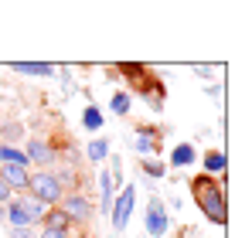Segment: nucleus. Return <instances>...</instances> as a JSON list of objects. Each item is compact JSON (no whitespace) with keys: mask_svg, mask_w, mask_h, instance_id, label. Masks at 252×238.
Segmentation results:
<instances>
[{"mask_svg":"<svg viewBox=\"0 0 252 238\" xmlns=\"http://www.w3.org/2000/svg\"><path fill=\"white\" fill-rule=\"evenodd\" d=\"M191 194L198 201V208H201V214L215 221V225H225V187L208 177V174H198L194 180H191Z\"/></svg>","mask_w":252,"mask_h":238,"instance_id":"1","label":"nucleus"},{"mask_svg":"<svg viewBox=\"0 0 252 238\" xmlns=\"http://www.w3.org/2000/svg\"><path fill=\"white\" fill-rule=\"evenodd\" d=\"M28 187H31V198L41 201L44 208H58L62 204V198H65V187L58 184V177L55 174H34L31 180H28Z\"/></svg>","mask_w":252,"mask_h":238,"instance_id":"2","label":"nucleus"},{"mask_svg":"<svg viewBox=\"0 0 252 238\" xmlns=\"http://www.w3.org/2000/svg\"><path fill=\"white\" fill-rule=\"evenodd\" d=\"M58 208H62V211H65L72 221H85V218L92 214V204H89V198H85V194H75V191H72V194H65Z\"/></svg>","mask_w":252,"mask_h":238,"instance_id":"3","label":"nucleus"},{"mask_svg":"<svg viewBox=\"0 0 252 238\" xmlns=\"http://www.w3.org/2000/svg\"><path fill=\"white\" fill-rule=\"evenodd\" d=\"M147 232L150 235H164L167 232V211L160 198H150V208H147Z\"/></svg>","mask_w":252,"mask_h":238,"instance_id":"4","label":"nucleus"},{"mask_svg":"<svg viewBox=\"0 0 252 238\" xmlns=\"http://www.w3.org/2000/svg\"><path fill=\"white\" fill-rule=\"evenodd\" d=\"M133 187H126L123 194L116 198V204H113V228H126V221H129V211H133Z\"/></svg>","mask_w":252,"mask_h":238,"instance_id":"5","label":"nucleus"},{"mask_svg":"<svg viewBox=\"0 0 252 238\" xmlns=\"http://www.w3.org/2000/svg\"><path fill=\"white\" fill-rule=\"evenodd\" d=\"M41 221H44V228H48V232H62V235H68V225H72V218H68L62 208H48Z\"/></svg>","mask_w":252,"mask_h":238,"instance_id":"6","label":"nucleus"},{"mask_svg":"<svg viewBox=\"0 0 252 238\" xmlns=\"http://www.w3.org/2000/svg\"><path fill=\"white\" fill-rule=\"evenodd\" d=\"M140 92H143V99H147L154 109H160V102H164V82L160 79H150V75H147V79L140 82Z\"/></svg>","mask_w":252,"mask_h":238,"instance_id":"7","label":"nucleus"},{"mask_svg":"<svg viewBox=\"0 0 252 238\" xmlns=\"http://www.w3.org/2000/svg\"><path fill=\"white\" fill-rule=\"evenodd\" d=\"M0 180H3V184H7L10 191H24L31 177H28V170H24V167H3V174H0Z\"/></svg>","mask_w":252,"mask_h":238,"instance_id":"8","label":"nucleus"},{"mask_svg":"<svg viewBox=\"0 0 252 238\" xmlns=\"http://www.w3.org/2000/svg\"><path fill=\"white\" fill-rule=\"evenodd\" d=\"M24 157H28V163H51V160H55V150H51L44 140H31Z\"/></svg>","mask_w":252,"mask_h":238,"instance_id":"9","label":"nucleus"},{"mask_svg":"<svg viewBox=\"0 0 252 238\" xmlns=\"http://www.w3.org/2000/svg\"><path fill=\"white\" fill-rule=\"evenodd\" d=\"M136 133H140V140H136V150H140V153H150V150L160 147V129H154V126H140Z\"/></svg>","mask_w":252,"mask_h":238,"instance_id":"10","label":"nucleus"},{"mask_svg":"<svg viewBox=\"0 0 252 238\" xmlns=\"http://www.w3.org/2000/svg\"><path fill=\"white\" fill-rule=\"evenodd\" d=\"M17 204H21V211H24V214H28L31 221H41V218H44V211H48L41 201H34L31 194H21V198H17Z\"/></svg>","mask_w":252,"mask_h":238,"instance_id":"11","label":"nucleus"},{"mask_svg":"<svg viewBox=\"0 0 252 238\" xmlns=\"http://www.w3.org/2000/svg\"><path fill=\"white\" fill-rule=\"evenodd\" d=\"M0 163H3V167H28V157H24L21 150H14V147L3 143V147H0Z\"/></svg>","mask_w":252,"mask_h":238,"instance_id":"12","label":"nucleus"},{"mask_svg":"<svg viewBox=\"0 0 252 238\" xmlns=\"http://www.w3.org/2000/svg\"><path fill=\"white\" fill-rule=\"evenodd\" d=\"M14 72H17V75H51L55 68H51V65H34V61H17Z\"/></svg>","mask_w":252,"mask_h":238,"instance_id":"13","label":"nucleus"},{"mask_svg":"<svg viewBox=\"0 0 252 238\" xmlns=\"http://www.w3.org/2000/svg\"><path fill=\"white\" fill-rule=\"evenodd\" d=\"M120 72H123L126 79H133L136 85H140V82L150 75V72H147V65H136V61H123V65H120Z\"/></svg>","mask_w":252,"mask_h":238,"instance_id":"14","label":"nucleus"},{"mask_svg":"<svg viewBox=\"0 0 252 238\" xmlns=\"http://www.w3.org/2000/svg\"><path fill=\"white\" fill-rule=\"evenodd\" d=\"M170 163H174V167H188V163H194V147H191V143H181V147L174 150Z\"/></svg>","mask_w":252,"mask_h":238,"instance_id":"15","label":"nucleus"},{"mask_svg":"<svg viewBox=\"0 0 252 238\" xmlns=\"http://www.w3.org/2000/svg\"><path fill=\"white\" fill-rule=\"evenodd\" d=\"M225 170V153H218V150H208V157H205V174H221Z\"/></svg>","mask_w":252,"mask_h":238,"instance_id":"16","label":"nucleus"},{"mask_svg":"<svg viewBox=\"0 0 252 238\" xmlns=\"http://www.w3.org/2000/svg\"><path fill=\"white\" fill-rule=\"evenodd\" d=\"M7 218H10V225H14V228H31V218H28V214L21 211V204H17V201L10 204V211H7Z\"/></svg>","mask_w":252,"mask_h":238,"instance_id":"17","label":"nucleus"},{"mask_svg":"<svg viewBox=\"0 0 252 238\" xmlns=\"http://www.w3.org/2000/svg\"><path fill=\"white\" fill-rule=\"evenodd\" d=\"M82 126H85V129H99V126H102V113H99L95 106H85V113H82Z\"/></svg>","mask_w":252,"mask_h":238,"instance_id":"18","label":"nucleus"},{"mask_svg":"<svg viewBox=\"0 0 252 238\" xmlns=\"http://www.w3.org/2000/svg\"><path fill=\"white\" fill-rule=\"evenodd\" d=\"M106 153H109V143H106V140H92V143H89V160H95V163H99Z\"/></svg>","mask_w":252,"mask_h":238,"instance_id":"19","label":"nucleus"},{"mask_svg":"<svg viewBox=\"0 0 252 238\" xmlns=\"http://www.w3.org/2000/svg\"><path fill=\"white\" fill-rule=\"evenodd\" d=\"M113 113H116V116H126V113H129V95H126V92H116V95H113Z\"/></svg>","mask_w":252,"mask_h":238,"instance_id":"20","label":"nucleus"},{"mask_svg":"<svg viewBox=\"0 0 252 238\" xmlns=\"http://www.w3.org/2000/svg\"><path fill=\"white\" fill-rule=\"evenodd\" d=\"M143 170H147V174H154V177H164V170H167V167H164V163H154V160H143Z\"/></svg>","mask_w":252,"mask_h":238,"instance_id":"21","label":"nucleus"},{"mask_svg":"<svg viewBox=\"0 0 252 238\" xmlns=\"http://www.w3.org/2000/svg\"><path fill=\"white\" fill-rule=\"evenodd\" d=\"M17 136H21V126H17V122L3 126V140H17Z\"/></svg>","mask_w":252,"mask_h":238,"instance_id":"22","label":"nucleus"},{"mask_svg":"<svg viewBox=\"0 0 252 238\" xmlns=\"http://www.w3.org/2000/svg\"><path fill=\"white\" fill-rule=\"evenodd\" d=\"M10 238H34V235H31V228H14V235H10Z\"/></svg>","mask_w":252,"mask_h":238,"instance_id":"23","label":"nucleus"},{"mask_svg":"<svg viewBox=\"0 0 252 238\" xmlns=\"http://www.w3.org/2000/svg\"><path fill=\"white\" fill-rule=\"evenodd\" d=\"M0 201H10V187H7L3 180H0Z\"/></svg>","mask_w":252,"mask_h":238,"instance_id":"24","label":"nucleus"},{"mask_svg":"<svg viewBox=\"0 0 252 238\" xmlns=\"http://www.w3.org/2000/svg\"><path fill=\"white\" fill-rule=\"evenodd\" d=\"M41 238H65V235H62V232H48V228H44V235Z\"/></svg>","mask_w":252,"mask_h":238,"instance_id":"25","label":"nucleus"}]
</instances>
